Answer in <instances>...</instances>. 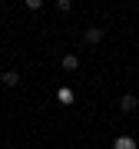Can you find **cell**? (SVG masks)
Listing matches in <instances>:
<instances>
[{"label": "cell", "instance_id": "obj_4", "mask_svg": "<svg viewBox=\"0 0 139 149\" xmlns=\"http://www.w3.org/2000/svg\"><path fill=\"white\" fill-rule=\"evenodd\" d=\"M0 83L3 86H20V73H17V70H7V73L0 76Z\"/></svg>", "mask_w": 139, "mask_h": 149}, {"label": "cell", "instance_id": "obj_6", "mask_svg": "<svg viewBox=\"0 0 139 149\" xmlns=\"http://www.w3.org/2000/svg\"><path fill=\"white\" fill-rule=\"evenodd\" d=\"M113 149H136V139H133V136H116Z\"/></svg>", "mask_w": 139, "mask_h": 149}, {"label": "cell", "instance_id": "obj_5", "mask_svg": "<svg viewBox=\"0 0 139 149\" xmlns=\"http://www.w3.org/2000/svg\"><path fill=\"white\" fill-rule=\"evenodd\" d=\"M56 100H60V103H66V106H70V103L76 100V93L70 90V86H60V90H56Z\"/></svg>", "mask_w": 139, "mask_h": 149}, {"label": "cell", "instance_id": "obj_7", "mask_svg": "<svg viewBox=\"0 0 139 149\" xmlns=\"http://www.w3.org/2000/svg\"><path fill=\"white\" fill-rule=\"evenodd\" d=\"M56 10H60V13H70V10H73V3H70V0H56Z\"/></svg>", "mask_w": 139, "mask_h": 149}, {"label": "cell", "instance_id": "obj_1", "mask_svg": "<svg viewBox=\"0 0 139 149\" xmlns=\"http://www.w3.org/2000/svg\"><path fill=\"white\" fill-rule=\"evenodd\" d=\"M103 37H106V30H103V27H90V30L83 33V40L90 43V47H96V43H103Z\"/></svg>", "mask_w": 139, "mask_h": 149}, {"label": "cell", "instance_id": "obj_3", "mask_svg": "<svg viewBox=\"0 0 139 149\" xmlns=\"http://www.w3.org/2000/svg\"><path fill=\"white\" fill-rule=\"evenodd\" d=\"M60 66H63L66 73H73V70H80V56H76V53H66L63 60H60Z\"/></svg>", "mask_w": 139, "mask_h": 149}, {"label": "cell", "instance_id": "obj_2", "mask_svg": "<svg viewBox=\"0 0 139 149\" xmlns=\"http://www.w3.org/2000/svg\"><path fill=\"white\" fill-rule=\"evenodd\" d=\"M136 106H139L136 93H123V100H119V109H123V113H136Z\"/></svg>", "mask_w": 139, "mask_h": 149}]
</instances>
